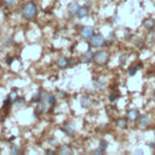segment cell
<instances>
[{
	"label": "cell",
	"mask_w": 155,
	"mask_h": 155,
	"mask_svg": "<svg viewBox=\"0 0 155 155\" xmlns=\"http://www.w3.org/2000/svg\"><path fill=\"white\" fill-rule=\"evenodd\" d=\"M39 110L41 113H45V112H47L49 110V108H47V104L44 102V103H40V106H39Z\"/></svg>",
	"instance_id": "23"
},
{
	"label": "cell",
	"mask_w": 155,
	"mask_h": 155,
	"mask_svg": "<svg viewBox=\"0 0 155 155\" xmlns=\"http://www.w3.org/2000/svg\"><path fill=\"white\" fill-rule=\"evenodd\" d=\"M4 3L9 5V6H12V5H15V3H16V0H4Z\"/></svg>",
	"instance_id": "28"
},
{
	"label": "cell",
	"mask_w": 155,
	"mask_h": 155,
	"mask_svg": "<svg viewBox=\"0 0 155 155\" xmlns=\"http://www.w3.org/2000/svg\"><path fill=\"white\" fill-rule=\"evenodd\" d=\"M94 61L97 64H106V63H108V61H109V53H108L106 50L98 51L94 56Z\"/></svg>",
	"instance_id": "2"
},
{
	"label": "cell",
	"mask_w": 155,
	"mask_h": 155,
	"mask_svg": "<svg viewBox=\"0 0 155 155\" xmlns=\"http://www.w3.org/2000/svg\"><path fill=\"white\" fill-rule=\"evenodd\" d=\"M58 153L64 155V154H71V153H73V150H71V148L69 146H63V147L58 148Z\"/></svg>",
	"instance_id": "15"
},
{
	"label": "cell",
	"mask_w": 155,
	"mask_h": 155,
	"mask_svg": "<svg viewBox=\"0 0 155 155\" xmlns=\"http://www.w3.org/2000/svg\"><path fill=\"white\" fill-rule=\"evenodd\" d=\"M143 25H144V28L152 30L155 27V19H153V18H146V19L143 21Z\"/></svg>",
	"instance_id": "9"
},
{
	"label": "cell",
	"mask_w": 155,
	"mask_h": 155,
	"mask_svg": "<svg viewBox=\"0 0 155 155\" xmlns=\"http://www.w3.org/2000/svg\"><path fill=\"white\" fill-rule=\"evenodd\" d=\"M47 103H49L50 106H55V104H56V96L49 95V97H47Z\"/></svg>",
	"instance_id": "21"
},
{
	"label": "cell",
	"mask_w": 155,
	"mask_h": 155,
	"mask_svg": "<svg viewBox=\"0 0 155 155\" xmlns=\"http://www.w3.org/2000/svg\"><path fill=\"white\" fill-rule=\"evenodd\" d=\"M40 101H43V91H38L32 98V102L33 103H39Z\"/></svg>",
	"instance_id": "16"
},
{
	"label": "cell",
	"mask_w": 155,
	"mask_h": 155,
	"mask_svg": "<svg viewBox=\"0 0 155 155\" xmlns=\"http://www.w3.org/2000/svg\"><path fill=\"white\" fill-rule=\"evenodd\" d=\"M148 40L150 41V43L155 41V32H152V30H150V33L148 34Z\"/></svg>",
	"instance_id": "25"
},
{
	"label": "cell",
	"mask_w": 155,
	"mask_h": 155,
	"mask_svg": "<svg viewBox=\"0 0 155 155\" xmlns=\"http://www.w3.org/2000/svg\"><path fill=\"white\" fill-rule=\"evenodd\" d=\"M12 43V38H7V41H6V44H11Z\"/></svg>",
	"instance_id": "34"
},
{
	"label": "cell",
	"mask_w": 155,
	"mask_h": 155,
	"mask_svg": "<svg viewBox=\"0 0 155 155\" xmlns=\"http://www.w3.org/2000/svg\"><path fill=\"white\" fill-rule=\"evenodd\" d=\"M79 4L78 3H70L69 5H68V12L69 13H71V15H76V12H78V10H79Z\"/></svg>",
	"instance_id": "13"
},
{
	"label": "cell",
	"mask_w": 155,
	"mask_h": 155,
	"mask_svg": "<svg viewBox=\"0 0 155 155\" xmlns=\"http://www.w3.org/2000/svg\"><path fill=\"white\" fill-rule=\"evenodd\" d=\"M12 61H13L12 57H7V58H6V64H11V63H12Z\"/></svg>",
	"instance_id": "31"
},
{
	"label": "cell",
	"mask_w": 155,
	"mask_h": 155,
	"mask_svg": "<svg viewBox=\"0 0 155 155\" xmlns=\"http://www.w3.org/2000/svg\"><path fill=\"white\" fill-rule=\"evenodd\" d=\"M59 96H62V98H65L67 94H65V92H62V91H59Z\"/></svg>",
	"instance_id": "32"
},
{
	"label": "cell",
	"mask_w": 155,
	"mask_h": 155,
	"mask_svg": "<svg viewBox=\"0 0 155 155\" xmlns=\"http://www.w3.org/2000/svg\"><path fill=\"white\" fill-rule=\"evenodd\" d=\"M143 153H144V152L142 150V149H137V150L135 152V154H143Z\"/></svg>",
	"instance_id": "33"
},
{
	"label": "cell",
	"mask_w": 155,
	"mask_h": 155,
	"mask_svg": "<svg viewBox=\"0 0 155 155\" xmlns=\"http://www.w3.org/2000/svg\"><path fill=\"white\" fill-rule=\"evenodd\" d=\"M80 104L82 108H85V109H87L90 106H91V100H90V97H87V96H82L80 98Z\"/></svg>",
	"instance_id": "12"
},
{
	"label": "cell",
	"mask_w": 155,
	"mask_h": 155,
	"mask_svg": "<svg viewBox=\"0 0 155 155\" xmlns=\"http://www.w3.org/2000/svg\"><path fill=\"white\" fill-rule=\"evenodd\" d=\"M132 43L135 44V46H137L138 49H142L143 46H144V40L142 38H139V37H135V38H133Z\"/></svg>",
	"instance_id": "14"
},
{
	"label": "cell",
	"mask_w": 155,
	"mask_h": 155,
	"mask_svg": "<svg viewBox=\"0 0 155 155\" xmlns=\"http://www.w3.org/2000/svg\"><path fill=\"white\" fill-rule=\"evenodd\" d=\"M94 34H95V30H94V28H92V27H84L81 29V35H82V38H84V39L90 40Z\"/></svg>",
	"instance_id": "4"
},
{
	"label": "cell",
	"mask_w": 155,
	"mask_h": 155,
	"mask_svg": "<svg viewBox=\"0 0 155 155\" xmlns=\"http://www.w3.org/2000/svg\"><path fill=\"white\" fill-rule=\"evenodd\" d=\"M107 148H108V142L106 141V139H102V141L100 142V149L104 153L107 150Z\"/></svg>",
	"instance_id": "20"
},
{
	"label": "cell",
	"mask_w": 155,
	"mask_h": 155,
	"mask_svg": "<svg viewBox=\"0 0 155 155\" xmlns=\"http://www.w3.org/2000/svg\"><path fill=\"white\" fill-rule=\"evenodd\" d=\"M149 147H150V148H155V144L152 142V143H149Z\"/></svg>",
	"instance_id": "35"
},
{
	"label": "cell",
	"mask_w": 155,
	"mask_h": 155,
	"mask_svg": "<svg viewBox=\"0 0 155 155\" xmlns=\"http://www.w3.org/2000/svg\"><path fill=\"white\" fill-rule=\"evenodd\" d=\"M21 12H22V16L25 19H33L38 13V7H37V5L33 3H27L22 7Z\"/></svg>",
	"instance_id": "1"
},
{
	"label": "cell",
	"mask_w": 155,
	"mask_h": 155,
	"mask_svg": "<svg viewBox=\"0 0 155 155\" xmlns=\"http://www.w3.org/2000/svg\"><path fill=\"white\" fill-rule=\"evenodd\" d=\"M94 56H95V53L92 52L91 50H87L86 52L82 55V57H81V61L84 62V63H89L90 61H92L94 59Z\"/></svg>",
	"instance_id": "8"
},
{
	"label": "cell",
	"mask_w": 155,
	"mask_h": 155,
	"mask_svg": "<svg viewBox=\"0 0 155 155\" xmlns=\"http://www.w3.org/2000/svg\"><path fill=\"white\" fill-rule=\"evenodd\" d=\"M87 15H89V9H87L86 6H84V7H79V10H78V12H76V16H78V18H84V17H86Z\"/></svg>",
	"instance_id": "11"
},
{
	"label": "cell",
	"mask_w": 155,
	"mask_h": 155,
	"mask_svg": "<svg viewBox=\"0 0 155 155\" xmlns=\"http://www.w3.org/2000/svg\"><path fill=\"white\" fill-rule=\"evenodd\" d=\"M153 100H154V102H155V91H154V94H153Z\"/></svg>",
	"instance_id": "36"
},
{
	"label": "cell",
	"mask_w": 155,
	"mask_h": 155,
	"mask_svg": "<svg viewBox=\"0 0 155 155\" xmlns=\"http://www.w3.org/2000/svg\"><path fill=\"white\" fill-rule=\"evenodd\" d=\"M137 67H132V68H130L128 69V74H130L131 76H133V75H136V73H137Z\"/></svg>",
	"instance_id": "26"
},
{
	"label": "cell",
	"mask_w": 155,
	"mask_h": 155,
	"mask_svg": "<svg viewBox=\"0 0 155 155\" xmlns=\"http://www.w3.org/2000/svg\"><path fill=\"white\" fill-rule=\"evenodd\" d=\"M149 122H150V118L148 115H139L138 118V125L141 127H147L149 125Z\"/></svg>",
	"instance_id": "5"
},
{
	"label": "cell",
	"mask_w": 155,
	"mask_h": 155,
	"mask_svg": "<svg viewBox=\"0 0 155 155\" xmlns=\"http://www.w3.org/2000/svg\"><path fill=\"white\" fill-rule=\"evenodd\" d=\"M118 100V95L116 94H110L109 95V101L110 102H115Z\"/></svg>",
	"instance_id": "27"
},
{
	"label": "cell",
	"mask_w": 155,
	"mask_h": 155,
	"mask_svg": "<svg viewBox=\"0 0 155 155\" xmlns=\"http://www.w3.org/2000/svg\"><path fill=\"white\" fill-rule=\"evenodd\" d=\"M138 118H139V112L137 109H131V110L127 112V119L128 120L136 121V120H138Z\"/></svg>",
	"instance_id": "7"
},
{
	"label": "cell",
	"mask_w": 155,
	"mask_h": 155,
	"mask_svg": "<svg viewBox=\"0 0 155 155\" xmlns=\"http://www.w3.org/2000/svg\"><path fill=\"white\" fill-rule=\"evenodd\" d=\"M62 131H63L64 133H67L68 136H73L74 135V132H75V127L73 124H67V125H64L63 127L61 128Z\"/></svg>",
	"instance_id": "6"
},
{
	"label": "cell",
	"mask_w": 155,
	"mask_h": 155,
	"mask_svg": "<svg viewBox=\"0 0 155 155\" xmlns=\"http://www.w3.org/2000/svg\"><path fill=\"white\" fill-rule=\"evenodd\" d=\"M9 98H10V100H11V102H15V100H16V98H17V92L15 91V90H12L11 92H10Z\"/></svg>",
	"instance_id": "24"
},
{
	"label": "cell",
	"mask_w": 155,
	"mask_h": 155,
	"mask_svg": "<svg viewBox=\"0 0 155 155\" xmlns=\"http://www.w3.org/2000/svg\"><path fill=\"white\" fill-rule=\"evenodd\" d=\"M126 59H127V57H126L125 55L121 56L120 59H119V61H120V64H125V63H126Z\"/></svg>",
	"instance_id": "29"
},
{
	"label": "cell",
	"mask_w": 155,
	"mask_h": 155,
	"mask_svg": "<svg viewBox=\"0 0 155 155\" xmlns=\"http://www.w3.org/2000/svg\"><path fill=\"white\" fill-rule=\"evenodd\" d=\"M90 43H91V45L94 46V47H101L102 45H104V43H106V39H104V37H103L102 34H94L92 35V38L90 39Z\"/></svg>",
	"instance_id": "3"
},
{
	"label": "cell",
	"mask_w": 155,
	"mask_h": 155,
	"mask_svg": "<svg viewBox=\"0 0 155 155\" xmlns=\"http://www.w3.org/2000/svg\"><path fill=\"white\" fill-rule=\"evenodd\" d=\"M103 152L101 150V149L100 148H98V149H96V150H94V152H92V154H94V155H97V154H102Z\"/></svg>",
	"instance_id": "30"
},
{
	"label": "cell",
	"mask_w": 155,
	"mask_h": 155,
	"mask_svg": "<svg viewBox=\"0 0 155 155\" xmlns=\"http://www.w3.org/2000/svg\"><path fill=\"white\" fill-rule=\"evenodd\" d=\"M127 120H128V119H125V118L119 119L118 122H116V125L120 127V128H126L127 127Z\"/></svg>",
	"instance_id": "17"
},
{
	"label": "cell",
	"mask_w": 155,
	"mask_h": 155,
	"mask_svg": "<svg viewBox=\"0 0 155 155\" xmlns=\"http://www.w3.org/2000/svg\"><path fill=\"white\" fill-rule=\"evenodd\" d=\"M96 87L98 90H103L106 87V81L104 80H102V79H98L96 81Z\"/></svg>",
	"instance_id": "19"
},
{
	"label": "cell",
	"mask_w": 155,
	"mask_h": 155,
	"mask_svg": "<svg viewBox=\"0 0 155 155\" xmlns=\"http://www.w3.org/2000/svg\"><path fill=\"white\" fill-rule=\"evenodd\" d=\"M10 153L13 154V155H17L19 153V147L18 146H11V148H10Z\"/></svg>",
	"instance_id": "22"
},
{
	"label": "cell",
	"mask_w": 155,
	"mask_h": 155,
	"mask_svg": "<svg viewBox=\"0 0 155 155\" xmlns=\"http://www.w3.org/2000/svg\"><path fill=\"white\" fill-rule=\"evenodd\" d=\"M25 103V101H24V98H21V97H17L16 100H15V102H13V104L16 106L17 108H21V107H23V104Z\"/></svg>",
	"instance_id": "18"
},
{
	"label": "cell",
	"mask_w": 155,
	"mask_h": 155,
	"mask_svg": "<svg viewBox=\"0 0 155 155\" xmlns=\"http://www.w3.org/2000/svg\"><path fill=\"white\" fill-rule=\"evenodd\" d=\"M57 65H58V68L64 69V68H67V67L69 65V59L67 57H61L57 61Z\"/></svg>",
	"instance_id": "10"
}]
</instances>
